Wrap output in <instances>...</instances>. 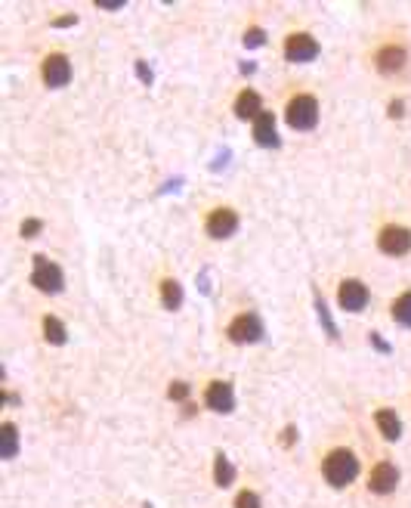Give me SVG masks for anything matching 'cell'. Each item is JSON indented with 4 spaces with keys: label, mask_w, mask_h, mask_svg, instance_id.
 Returning a JSON list of instances; mask_svg holds the SVG:
<instances>
[{
    "label": "cell",
    "mask_w": 411,
    "mask_h": 508,
    "mask_svg": "<svg viewBox=\"0 0 411 508\" xmlns=\"http://www.w3.org/2000/svg\"><path fill=\"white\" fill-rule=\"evenodd\" d=\"M229 338H232L235 345H253V341L263 338V323L257 319V313H242L238 319H232Z\"/></svg>",
    "instance_id": "obj_5"
},
{
    "label": "cell",
    "mask_w": 411,
    "mask_h": 508,
    "mask_svg": "<svg viewBox=\"0 0 411 508\" xmlns=\"http://www.w3.org/2000/svg\"><path fill=\"white\" fill-rule=\"evenodd\" d=\"M375 65H377V69L384 72V74H396V72H402V69H405V50L396 47V44H390V47L377 50Z\"/></svg>",
    "instance_id": "obj_11"
},
{
    "label": "cell",
    "mask_w": 411,
    "mask_h": 508,
    "mask_svg": "<svg viewBox=\"0 0 411 508\" xmlns=\"http://www.w3.org/2000/svg\"><path fill=\"white\" fill-rule=\"evenodd\" d=\"M377 245H380V251L390 254V258H402V254L411 251V229L399 227V223H390V227L380 229Z\"/></svg>",
    "instance_id": "obj_4"
},
{
    "label": "cell",
    "mask_w": 411,
    "mask_h": 508,
    "mask_svg": "<svg viewBox=\"0 0 411 508\" xmlns=\"http://www.w3.org/2000/svg\"><path fill=\"white\" fill-rule=\"evenodd\" d=\"M235 508H260V499H257V493H251V490L238 493V499H235Z\"/></svg>",
    "instance_id": "obj_22"
},
{
    "label": "cell",
    "mask_w": 411,
    "mask_h": 508,
    "mask_svg": "<svg viewBox=\"0 0 411 508\" xmlns=\"http://www.w3.org/2000/svg\"><path fill=\"white\" fill-rule=\"evenodd\" d=\"M263 41H266L263 28H248L244 32V47H263Z\"/></svg>",
    "instance_id": "obj_21"
},
{
    "label": "cell",
    "mask_w": 411,
    "mask_h": 508,
    "mask_svg": "<svg viewBox=\"0 0 411 508\" xmlns=\"http://www.w3.org/2000/svg\"><path fill=\"white\" fill-rule=\"evenodd\" d=\"M71 81V62L62 53H50L43 59V84L47 87H65Z\"/></svg>",
    "instance_id": "obj_8"
},
{
    "label": "cell",
    "mask_w": 411,
    "mask_h": 508,
    "mask_svg": "<svg viewBox=\"0 0 411 508\" xmlns=\"http://www.w3.org/2000/svg\"><path fill=\"white\" fill-rule=\"evenodd\" d=\"M402 109H405L402 102H393V106H390V115H393V118H399V115H402Z\"/></svg>",
    "instance_id": "obj_26"
},
{
    "label": "cell",
    "mask_w": 411,
    "mask_h": 508,
    "mask_svg": "<svg viewBox=\"0 0 411 508\" xmlns=\"http://www.w3.org/2000/svg\"><path fill=\"white\" fill-rule=\"evenodd\" d=\"M207 406L216 409V413H229V409L235 406V397H232V387L226 385V381H214L211 387H207Z\"/></svg>",
    "instance_id": "obj_13"
},
{
    "label": "cell",
    "mask_w": 411,
    "mask_h": 508,
    "mask_svg": "<svg viewBox=\"0 0 411 508\" xmlns=\"http://www.w3.org/2000/svg\"><path fill=\"white\" fill-rule=\"evenodd\" d=\"M285 56L291 62H309V59L319 56V41L306 32H297V34H288L285 41Z\"/></svg>",
    "instance_id": "obj_6"
},
{
    "label": "cell",
    "mask_w": 411,
    "mask_h": 508,
    "mask_svg": "<svg viewBox=\"0 0 411 508\" xmlns=\"http://www.w3.org/2000/svg\"><path fill=\"white\" fill-rule=\"evenodd\" d=\"M377 428L386 440H399V434H402V422L393 409H377Z\"/></svg>",
    "instance_id": "obj_15"
},
{
    "label": "cell",
    "mask_w": 411,
    "mask_h": 508,
    "mask_svg": "<svg viewBox=\"0 0 411 508\" xmlns=\"http://www.w3.org/2000/svg\"><path fill=\"white\" fill-rule=\"evenodd\" d=\"M294 434H297L294 428H288V431H285V446H291V443H294Z\"/></svg>",
    "instance_id": "obj_27"
},
{
    "label": "cell",
    "mask_w": 411,
    "mask_h": 508,
    "mask_svg": "<svg viewBox=\"0 0 411 508\" xmlns=\"http://www.w3.org/2000/svg\"><path fill=\"white\" fill-rule=\"evenodd\" d=\"M43 335H47L50 345H62L65 341V326L56 316H43Z\"/></svg>",
    "instance_id": "obj_20"
},
{
    "label": "cell",
    "mask_w": 411,
    "mask_h": 508,
    "mask_svg": "<svg viewBox=\"0 0 411 508\" xmlns=\"http://www.w3.org/2000/svg\"><path fill=\"white\" fill-rule=\"evenodd\" d=\"M232 477H235V468H232V462L226 459V455H216V468H214V481L220 483V487H229L232 483Z\"/></svg>",
    "instance_id": "obj_19"
},
{
    "label": "cell",
    "mask_w": 411,
    "mask_h": 508,
    "mask_svg": "<svg viewBox=\"0 0 411 508\" xmlns=\"http://www.w3.org/2000/svg\"><path fill=\"white\" fill-rule=\"evenodd\" d=\"M204 229L211 239H229L238 229V214L232 208H214V211L207 214Z\"/></svg>",
    "instance_id": "obj_7"
},
{
    "label": "cell",
    "mask_w": 411,
    "mask_h": 508,
    "mask_svg": "<svg viewBox=\"0 0 411 508\" xmlns=\"http://www.w3.org/2000/svg\"><path fill=\"white\" fill-rule=\"evenodd\" d=\"M137 72H139V78H143L146 84H152V72L146 69V62H137Z\"/></svg>",
    "instance_id": "obj_25"
},
{
    "label": "cell",
    "mask_w": 411,
    "mask_h": 508,
    "mask_svg": "<svg viewBox=\"0 0 411 508\" xmlns=\"http://www.w3.org/2000/svg\"><path fill=\"white\" fill-rule=\"evenodd\" d=\"M260 93L257 91H242L238 93V100H235V115L242 118V121H248V118H253L257 121V115H260Z\"/></svg>",
    "instance_id": "obj_14"
},
{
    "label": "cell",
    "mask_w": 411,
    "mask_h": 508,
    "mask_svg": "<svg viewBox=\"0 0 411 508\" xmlns=\"http://www.w3.org/2000/svg\"><path fill=\"white\" fill-rule=\"evenodd\" d=\"M37 233H41V220H25V223H22V236H25V239H32Z\"/></svg>",
    "instance_id": "obj_24"
},
{
    "label": "cell",
    "mask_w": 411,
    "mask_h": 508,
    "mask_svg": "<svg viewBox=\"0 0 411 508\" xmlns=\"http://www.w3.org/2000/svg\"><path fill=\"white\" fill-rule=\"evenodd\" d=\"M253 140L260 146H279V131H275V115L272 112H260L253 121Z\"/></svg>",
    "instance_id": "obj_12"
},
{
    "label": "cell",
    "mask_w": 411,
    "mask_h": 508,
    "mask_svg": "<svg viewBox=\"0 0 411 508\" xmlns=\"http://www.w3.org/2000/svg\"><path fill=\"white\" fill-rule=\"evenodd\" d=\"M32 286L47 291V295H56V291H62L65 279H62V270H59V264H53L50 258H43V254H37L34 258V270H32Z\"/></svg>",
    "instance_id": "obj_3"
},
{
    "label": "cell",
    "mask_w": 411,
    "mask_h": 508,
    "mask_svg": "<svg viewBox=\"0 0 411 508\" xmlns=\"http://www.w3.org/2000/svg\"><path fill=\"white\" fill-rule=\"evenodd\" d=\"M337 301H340L343 310L358 313V310H365V304H368V288H365L358 279H343L340 291H337Z\"/></svg>",
    "instance_id": "obj_9"
},
{
    "label": "cell",
    "mask_w": 411,
    "mask_h": 508,
    "mask_svg": "<svg viewBox=\"0 0 411 508\" xmlns=\"http://www.w3.org/2000/svg\"><path fill=\"white\" fill-rule=\"evenodd\" d=\"M161 298H164V307L167 310H176L183 304V288H179L176 279H164L161 282Z\"/></svg>",
    "instance_id": "obj_17"
},
{
    "label": "cell",
    "mask_w": 411,
    "mask_h": 508,
    "mask_svg": "<svg viewBox=\"0 0 411 508\" xmlns=\"http://www.w3.org/2000/svg\"><path fill=\"white\" fill-rule=\"evenodd\" d=\"M396 483H399V472H396V465H390V462H380V465H375L371 481H368L371 490H375V493H393Z\"/></svg>",
    "instance_id": "obj_10"
},
{
    "label": "cell",
    "mask_w": 411,
    "mask_h": 508,
    "mask_svg": "<svg viewBox=\"0 0 411 508\" xmlns=\"http://www.w3.org/2000/svg\"><path fill=\"white\" fill-rule=\"evenodd\" d=\"M189 397V385H186V381H174V385H170V400H186Z\"/></svg>",
    "instance_id": "obj_23"
},
{
    "label": "cell",
    "mask_w": 411,
    "mask_h": 508,
    "mask_svg": "<svg viewBox=\"0 0 411 508\" xmlns=\"http://www.w3.org/2000/svg\"><path fill=\"white\" fill-rule=\"evenodd\" d=\"M16 446H19V431L13 422H6L4 428H0V455H4V459H13V455H16Z\"/></svg>",
    "instance_id": "obj_16"
},
{
    "label": "cell",
    "mask_w": 411,
    "mask_h": 508,
    "mask_svg": "<svg viewBox=\"0 0 411 508\" xmlns=\"http://www.w3.org/2000/svg\"><path fill=\"white\" fill-rule=\"evenodd\" d=\"M393 319L399 326H405L411 328V291H405V295H399L393 301Z\"/></svg>",
    "instance_id": "obj_18"
},
{
    "label": "cell",
    "mask_w": 411,
    "mask_h": 508,
    "mask_svg": "<svg viewBox=\"0 0 411 508\" xmlns=\"http://www.w3.org/2000/svg\"><path fill=\"white\" fill-rule=\"evenodd\" d=\"M322 472H325V481L331 483V487H347V483H353L356 481V474H358V462H356V455L349 453V450H331L325 455V462H322Z\"/></svg>",
    "instance_id": "obj_1"
},
{
    "label": "cell",
    "mask_w": 411,
    "mask_h": 508,
    "mask_svg": "<svg viewBox=\"0 0 411 508\" xmlns=\"http://www.w3.org/2000/svg\"><path fill=\"white\" fill-rule=\"evenodd\" d=\"M285 115H288V124L294 127V131H312V127H316V121H319V102H316V96L297 93L294 100L288 102Z\"/></svg>",
    "instance_id": "obj_2"
}]
</instances>
